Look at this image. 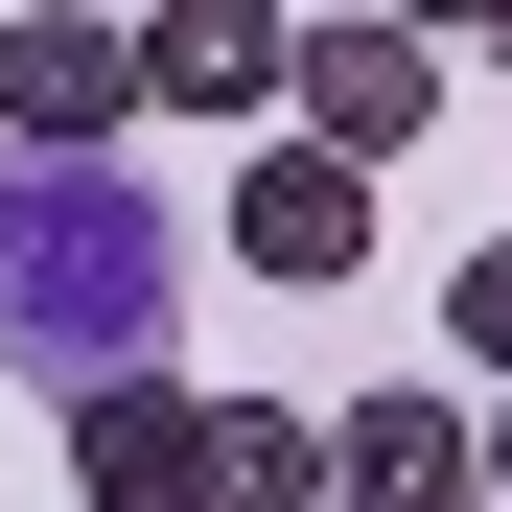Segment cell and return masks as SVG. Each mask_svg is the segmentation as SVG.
Returning a JSON list of instances; mask_svg holds the SVG:
<instances>
[{"label":"cell","mask_w":512,"mask_h":512,"mask_svg":"<svg viewBox=\"0 0 512 512\" xmlns=\"http://www.w3.org/2000/svg\"><path fill=\"white\" fill-rule=\"evenodd\" d=\"M443 326H466V350L512 373V233H489V256H466V280H443Z\"/></svg>","instance_id":"obj_9"},{"label":"cell","mask_w":512,"mask_h":512,"mask_svg":"<svg viewBox=\"0 0 512 512\" xmlns=\"http://www.w3.org/2000/svg\"><path fill=\"white\" fill-rule=\"evenodd\" d=\"M233 256L256 280H373V163H326V140H233Z\"/></svg>","instance_id":"obj_3"},{"label":"cell","mask_w":512,"mask_h":512,"mask_svg":"<svg viewBox=\"0 0 512 512\" xmlns=\"http://www.w3.org/2000/svg\"><path fill=\"white\" fill-rule=\"evenodd\" d=\"M163 303H187V233L140 210V163H24L0 187V373L117 396V373H163Z\"/></svg>","instance_id":"obj_1"},{"label":"cell","mask_w":512,"mask_h":512,"mask_svg":"<svg viewBox=\"0 0 512 512\" xmlns=\"http://www.w3.org/2000/svg\"><path fill=\"white\" fill-rule=\"evenodd\" d=\"M280 94H303L326 163H396L419 117H443V24H303V47H280Z\"/></svg>","instance_id":"obj_4"},{"label":"cell","mask_w":512,"mask_h":512,"mask_svg":"<svg viewBox=\"0 0 512 512\" xmlns=\"http://www.w3.org/2000/svg\"><path fill=\"white\" fill-rule=\"evenodd\" d=\"M117 140H140V24L24 0L0 24V163H117Z\"/></svg>","instance_id":"obj_2"},{"label":"cell","mask_w":512,"mask_h":512,"mask_svg":"<svg viewBox=\"0 0 512 512\" xmlns=\"http://www.w3.org/2000/svg\"><path fill=\"white\" fill-rule=\"evenodd\" d=\"M187 489H210V396H187V373L70 396V512H187Z\"/></svg>","instance_id":"obj_5"},{"label":"cell","mask_w":512,"mask_h":512,"mask_svg":"<svg viewBox=\"0 0 512 512\" xmlns=\"http://www.w3.org/2000/svg\"><path fill=\"white\" fill-rule=\"evenodd\" d=\"M280 47H303V24L187 0V24H140V117H233V140H256V117H280Z\"/></svg>","instance_id":"obj_7"},{"label":"cell","mask_w":512,"mask_h":512,"mask_svg":"<svg viewBox=\"0 0 512 512\" xmlns=\"http://www.w3.org/2000/svg\"><path fill=\"white\" fill-rule=\"evenodd\" d=\"M489 489H512V419H489Z\"/></svg>","instance_id":"obj_10"},{"label":"cell","mask_w":512,"mask_h":512,"mask_svg":"<svg viewBox=\"0 0 512 512\" xmlns=\"http://www.w3.org/2000/svg\"><path fill=\"white\" fill-rule=\"evenodd\" d=\"M187 512H326V419H280V396H210V489Z\"/></svg>","instance_id":"obj_8"},{"label":"cell","mask_w":512,"mask_h":512,"mask_svg":"<svg viewBox=\"0 0 512 512\" xmlns=\"http://www.w3.org/2000/svg\"><path fill=\"white\" fill-rule=\"evenodd\" d=\"M326 512H489V419H443V396H350V419H326Z\"/></svg>","instance_id":"obj_6"}]
</instances>
